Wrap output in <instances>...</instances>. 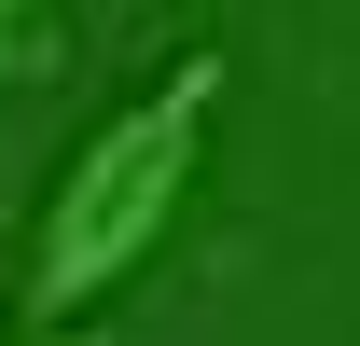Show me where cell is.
<instances>
[{
    "mask_svg": "<svg viewBox=\"0 0 360 346\" xmlns=\"http://www.w3.org/2000/svg\"><path fill=\"white\" fill-rule=\"evenodd\" d=\"M222 84H236L222 56H180L167 84H139L125 111L56 167L42 236H28V277H14V319H84L111 277H139V263H153V236L180 222V194H194V167H208Z\"/></svg>",
    "mask_w": 360,
    "mask_h": 346,
    "instance_id": "1",
    "label": "cell"
},
{
    "mask_svg": "<svg viewBox=\"0 0 360 346\" xmlns=\"http://www.w3.org/2000/svg\"><path fill=\"white\" fill-rule=\"evenodd\" d=\"M0 346H111V333H97V319H14Z\"/></svg>",
    "mask_w": 360,
    "mask_h": 346,
    "instance_id": "2",
    "label": "cell"
},
{
    "mask_svg": "<svg viewBox=\"0 0 360 346\" xmlns=\"http://www.w3.org/2000/svg\"><path fill=\"white\" fill-rule=\"evenodd\" d=\"M14 14H28V0H0V28H14Z\"/></svg>",
    "mask_w": 360,
    "mask_h": 346,
    "instance_id": "3",
    "label": "cell"
}]
</instances>
